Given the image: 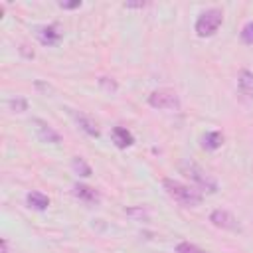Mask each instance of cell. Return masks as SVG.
I'll use <instances>...</instances> for the list:
<instances>
[{
	"instance_id": "obj_1",
	"label": "cell",
	"mask_w": 253,
	"mask_h": 253,
	"mask_svg": "<svg viewBox=\"0 0 253 253\" xmlns=\"http://www.w3.org/2000/svg\"><path fill=\"white\" fill-rule=\"evenodd\" d=\"M162 188L166 190V194H168L174 202H178V204L184 206V208H196V206H200L202 200H204L202 192H198L196 188L186 186V184H182V182H178V180H174V178H164V180H162Z\"/></svg>"
},
{
	"instance_id": "obj_2",
	"label": "cell",
	"mask_w": 253,
	"mask_h": 253,
	"mask_svg": "<svg viewBox=\"0 0 253 253\" xmlns=\"http://www.w3.org/2000/svg\"><path fill=\"white\" fill-rule=\"evenodd\" d=\"M180 170H182V174H184L186 178H190V180L196 184V188H198L200 192H208V194H215V192H217V182H215L204 168H200L198 164L186 160V162L180 164Z\"/></svg>"
},
{
	"instance_id": "obj_3",
	"label": "cell",
	"mask_w": 253,
	"mask_h": 253,
	"mask_svg": "<svg viewBox=\"0 0 253 253\" xmlns=\"http://www.w3.org/2000/svg\"><path fill=\"white\" fill-rule=\"evenodd\" d=\"M221 22H223V12L219 8H208L198 16L194 30L200 38H210L219 30Z\"/></svg>"
},
{
	"instance_id": "obj_4",
	"label": "cell",
	"mask_w": 253,
	"mask_h": 253,
	"mask_svg": "<svg viewBox=\"0 0 253 253\" xmlns=\"http://www.w3.org/2000/svg\"><path fill=\"white\" fill-rule=\"evenodd\" d=\"M148 105L152 109H162V111H178L180 109V97L172 89H154L148 95Z\"/></svg>"
},
{
	"instance_id": "obj_5",
	"label": "cell",
	"mask_w": 253,
	"mask_h": 253,
	"mask_svg": "<svg viewBox=\"0 0 253 253\" xmlns=\"http://www.w3.org/2000/svg\"><path fill=\"white\" fill-rule=\"evenodd\" d=\"M210 221L215 225V227H219V229H225V231H241V225H239V221H237V217L231 213V211H227V210H213L211 213H210Z\"/></svg>"
},
{
	"instance_id": "obj_6",
	"label": "cell",
	"mask_w": 253,
	"mask_h": 253,
	"mask_svg": "<svg viewBox=\"0 0 253 253\" xmlns=\"http://www.w3.org/2000/svg\"><path fill=\"white\" fill-rule=\"evenodd\" d=\"M32 125H34V130H36V134L42 142H49V144H59L61 142V134L57 130H53L45 121L32 119Z\"/></svg>"
},
{
	"instance_id": "obj_7",
	"label": "cell",
	"mask_w": 253,
	"mask_h": 253,
	"mask_svg": "<svg viewBox=\"0 0 253 253\" xmlns=\"http://www.w3.org/2000/svg\"><path fill=\"white\" fill-rule=\"evenodd\" d=\"M36 36H38V40H40V43H43V45H57L59 42H61V38H63V34H61V30L57 28V24H47V26H40L38 30H36Z\"/></svg>"
},
{
	"instance_id": "obj_8",
	"label": "cell",
	"mask_w": 253,
	"mask_h": 253,
	"mask_svg": "<svg viewBox=\"0 0 253 253\" xmlns=\"http://www.w3.org/2000/svg\"><path fill=\"white\" fill-rule=\"evenodd\" d=\"M73 196L77 198V200H81L83 204H89V206H95V204H99L101 202V194L95 190V188H91V186H87V184H73Z\"/></svg>"
},
{
	"instance_id": "obj_9",
	"label": "cell",
	"mask_w": 253,
	"mask_h": 253,
	"mask_svg": "<svg viewBox=\"0 0 253 253\" xmlns=\"http://www.w3.org/2000/svg\"><path fill=\"white\" fill-rule=\"evenodd\" d=\"M111 140L117 148H128L134 144V136L130 130H126L125 126H113L111 128Z\"/></svg>"
},
{
	"instance_id": "obj_10",
	"label": "cell",
	"mask_w": 253,
	"mask_h": 253,
	"mask_svg": "<svg viewBox=\"0 0 253 253\" xmlns=\"http://www.w3.org/2000/svg\"><path fill=\"white\" fill-rule=\"evenodd\" d=\"M26 204H28V208H32V210H36V211H43V210H47V206H49V198H47L43 192L32 190V192L26 194Z\"/></svg>"
},
{
	"instance_id": "obj_11",
	"label": "cell",
	"mask_w": 253,
	"mask_h": 253,
	"mask_svg": "<svg viewBox=\"0 0 253 253\" xmlns=\"http://www.w3.org/2000/svg\"><path fill=\"white\" fill-rule=\"evenodd\" d=\"M237 87L241 95H245L247 99H253V71L241 69L237 75Z\"/></svg>"
},
{
	"instance_id": "obj_12",
	"label": "cell",
	"mask_w": 253,
	"mask_h": 253,
	"mask_svg": "<svg viewBox=\"0 0 253 253\" xmlns=\"http://www.w3.org/2000/svg\"><path fill=\"white\" fill-rule=\"evenodd\" d=\"M71 117L75 119V123L81 126V130L83 132H87L89 136H99V128H97V125H95V121H91L87 115H83V113H77V111H71Z\"/></svg>"
},
{
	"instance_id": "obj_13",
	"label": "cell",
	"mask_w": 253,
	"mask_h": 253,
	"mask_svg": "<svg viewBox=\"0 0 253 253\" xmlns=\"http://www.w3.org/2000/svg\"><path fill=\"white\" fill-rule=\"evenodd\" d=\"M223 144V134L219 130H210L202 136V148L204 150H217Z\"/></svg>"
},
{
	"instance_id": "obj_14",
	"label": "cell",
	"mask_w": 253,
	"mask_h": 253,
	"mask_svg": "<svg viewBox=\"0 0 253 253\" xmlns=\"http://www.w3.org/2000/svg\"><path fill=\"white\" fill-rule=\"evenodd\" d=\"M71 168H73L75 174H79V176H83V178H89V176L93 174L91 166H89L81 156H73V158H71Z\"/></svg>"
},
{
	"instance_id": "obj_15",
	"label": "cell",
	"mask_w": 253,
	"mask_h": 253,
	"mask_svg": "<svg viewBox=\"0 0 253 253\" xmlns=\"http://www.w3.org/2000/svg\"><path fill=\"white\" fill-rule=\"evenodd\" d=\"M174 253H208V251L202 249V247H198V245H194V243H190V241H180L176 245Z\"/></svg>"
},
{
	"instance_id": "obj_16",
	"label": "cell",
	"mask_w": 253,
	"mask_h": 253,
	"mask_svg": "<svg viewBox=\"0 0 253 253\" xmlns=\"http://www.w3.org/2000/svg\"><path fill=\"white\" fill-rule=\"evenodd\" d=\"M239 38H241V42H243V43H253V20H251V22H247V24L241 28Z\"/></svg>"
},
{
	"instance_id": "obj_17",
	"label": "cell",
	"mask_w": 253,
	"mask_h": 253,
	"mask_svg": "<svg viewBox=\"0 0 253 253\" xmlns=\"http://www.w3.org/2000/svg\"><path fill=\"white\" fill-rule=\"evenodd\" d=\"M8 107H10L12 111H16V113H24V111L28 109V101L22 99V97H16V99H10V101H8Z\"/></svg>"
},
{
	"instance_id": "obj_18",
	"label": "cell",
	"mask_w": 253,
	"mask_h": 253,
	"mask_svg": "<svg viewBox=\"0 0 253 253\" xmlns=\"http://www.w3.org/2000/svg\"><path fill=\"white\" fill-rule=\"evenodd\" d=\"M99 85H101L105 91H109V93H115V91L119 89L117 81H115V79H109V77H101V79H99Z\"/></svg>"
},
{
	"instance_id": "obj_19",
	"label": "cell",
	"mask_w": 253,
	"mask_h": 253,
	"mask_svg": "<svg viewBox=\"0 0 253 253\" xmlns=\"http://www.w3.org/2000/svg\"><path fill=\"white\" fill-rule=\"evenodd\" d=\"M59 8L63 10H75V8H81V0H73V2H57Z\"/></svg>"
},
{
	"instance_id": "obj_20",
	"label": "cell",
	"mask_w": 253,
	"mask_h": 253,
	"mask_svg": "<svg viewBox=\"0 0 253 253\" xmlns=\"http://www.w3.org/2000/svg\"><path fill=\"white\" fill-rule=\"evenodd\" d=\"M146 2H125V8H144Z\"/></svg>"
},
{
	"instance_id": "obj_21",
	"label": "cell",
	"mask_w": 253,
	"mask_h": 253,
	"mask_svg": "<svg viewBox=\"0 0 253 253\" xmlns=\"http://www.w3.org/2000/svg\"><path fill=\"white\" fill-rule=\"evenodd\" d=\"M126 213H128V215H146V211H144L142 208H138V210H130V208H128Z\"/></svg>"
},
{
	"instance_id": "obj_22",
	"label": "cell",
	"mask_w": 253,
	"mask_h": 253,
	"mask_svg": "<svg viewBox=\"0 0 253 253\" xmlns=\"http://www.w3.org/2000/svg\"><path fill=\"white\" fill-rule=\"evenodd\" d=\"M0 253H10V249H8V241H6V239L0 241Z\"/></svg>"
},
{
	"instance_id": "obj_23",
	"label": "cell",
	"mask_w": 253,
	"mask_h": 253,
	"mask_svg": "<svg viewBox=\"0 0 253 253\" xmlns=\"http://www.w3.org/2000/svg\"><path fill=\"white\" fill-rule=\"evenodd\" d=\"M26 47H28V45H22V47H20V51H22L26 57H34V51H28Z\"/></svg>"
}]
</instances>
